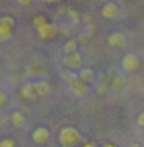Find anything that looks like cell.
<instances>
[{
    "instance_id": "1",
    "label": "cell",
    "mask_w": 144,
    "mask_h": 147,
    "mask_svg": "<svg viewBox=\"0 0 144 147\" xmlns=\"http://www.w3.org/2000/svg\"><path fill=\"white\" fill-rule=\"evenodd\" d=\"M61 78L66 81L68 88L71 90L76 96L82 98V96H85L86 93H88V85H85V83L78 78L76 73H73V71H61Z\"/></svg>"
},
{
    "instance_id": "2",
    "label": "cell",
    "mask_w": 144,
    "mask_h": 147,
    "mask_svg": "<svg viewBox=\"0 0 144 147\" xmlns=\"http://www.w3.org/2000/svg\"><path fill=\"white\" fill-rule=\"evenodd\" d=\"M80 132L75 127H63L58 134V140L63 147H75L80 142Z\"/></svg>"
},
{
    "instance_id": "3",
    "label": "cell",
    "mask_w": 144,
    "mask_h": 147,
    "mask_svg": "<svg viewBox=\"0 0 144 147\" xmlns=\"http://www.w3.org/2000/svg\"><path fill=\"white\" fill-rule=\"evenodd\" d=\"M61 64L68 71H80L82 64H83V58H82V54L78 51L73 53V54H65V58L61 59Z\"/></svg>"
},
{
    "instance_id": "4",
    "label": "cell",
    "mask_w": 144,
    "mask_h": 147,
    "mask_svg": "<svg viewBox=\"0 0 144 147\" xmlns=\"http://www.w3.org/2000/svg\"><path fill=\"white\" fill-rule=\"evenodd\" d=\"M141 68V58L137 53H127L122 58V69L127 73H134Z\"/></svg>"
},
{
    "instance_id": "5",
    "label": "cell",
    "mask_w": 144,
    "mask_h": 147,
    "mask_svg": "<svg viewBox=\"0 0 144 147\" xmlns=\"http://www.w3.org/2000/svg\"><path fill=\"white\" fill-rule=\"evenodd\" d=\"M100 14H102V17L112 20V19H117V17H119V14H120V7H119V3H115V2H107V3H103Z\"/></svg>"
},
{
    "instance_id": "6",
    "label": "cell",
    "mask_w": 144,
    "mask_h": 147,
    "mask_svg": "<svg viewBox=\"0 0 144 147\" xmlns=\"http://www.w3.org/2000/svg\"><path fill=\"white\" fill-rule=\"evenodd\" d=\"M36 30H37V34H39L41 39H51V37H54L58 34V26L54 22H46L44 26L37 27Z\"/></svg>"
},
{
    "instance_id": "7",
    "label": "cell",
    "mask_w": 144,
    "mask_h": 147,
    "mask_svg": "<svg viewBox=\"0 0 144 147\" xmlns=\"http://www.w3.org/2000/svg\"><path fill=\"white\" fill-rule=\"evenodd\" d=\"M107 42H109L110 47H114V49H120V47L126 46V36L122 32H112L107 37Z\"/></svg>"
},
{
    "instance_id": "8",
    "label": "cell",
    "mask_w": 144,
    "mask_h": 147,
    "mask_svg": "<svg viewBox=\"0 0 144 147\" xmlns=\"http://www.w3.org/2000/svg\"><path fill=\"white\" fill-rule=\"evenodd\" d=\"M32 142L34 144H46L49 140V130L46 127H37L34 132H32Z\"/></svg>"
},
{
    "instance_id": "9",
    "label": "cell",
    "mask_w": 144,
    "mask_h": 147,
    "mask_svg": "<svg viewBox=\"0 0 144 147\" xmlns=\"http://www.w3.org/2000/svg\"><path fill=\"white\" fill-rule=\"evenodd\" d=\"M78 78H80L85 85H92V83L95 81V78H97V73H95L93 68H82V69L78 71Z\"/></svg>"
},
{
    "instance_id": "10",
    "label": "cell",
    "mask_w": 144,
    "mask_h": 147,
    "mask_svg": "<svg viewBox=\"0 0 144 147\" xmlns=\"http://www.w3.org/2000/svg\"><path fill=\"white\" fill-rule=\"evenodd\" d=\"M31 85H32V90L36 91L37 96H46V95L51 93V85L48 81H34Z\"/></svg>"
},
{
    "instance_id": "11",
    "label": "cell",
    "mask_w": 144,
    "mask_h": 147,
    "mask_svg": "<svg viewBox=\"0 0 144 147\" xmlns=\"http://www.w3.org/2000/svg\"><path fill=\"white\" fill-rule=\"evenodd\" d=\"M19 93H20V96L24 98V100H27V102H34V100H37V95H36V91L32 90V85L31 83H24L20 90H19Z\"/></svg>"
},
{
    "instance_id": "12",
    "label": "cell",
    "mask_w": 144,
    "mask_h": 147,
    "mask_svg": "<svg viewBox=\"0 0 144 147\" xmlns=\"http://www.w3.org/2000/svg\"><path fill=\"white\" fill-rule=\"evenodd\" d=\"M110 86H112V90H114V91L120 93L122 90L126 88V78H124L120 73H117L114 78H112V81H110Z\"/></svg>"
},
{
    "instance_id": "13",
    "label": "cell",
    "mask_w": 144,
    "mask_h": 147,
    "mask_svg": "<svg viewBox=\"0 0 144 147\" xmlns=\"http://www.w3.org/2000/svg\"><path fill=\"white\" fill-rule=\"evenodd\" d=\"M10 123L17 127V129H20V127H24L26 125V117H24V113L22 112H12L10 113Z\"/></svg>"
},
{
    "instance_id": "14",
    "label": "cell",
    "mask_w": 144,
    "mask_h": 147,
    "mask_svg": "<svg viewBox=\"0 0 144 147\" xmlns=\"http://www.w3.org/2000/svg\"><path fill=\"white\" fill-rule=\"evenodd\" d=\"M76 51H78V41H76V37H70L63 46V53L65 54H73Z\"/></svg>"
},
{
    "instance_id": "15",
    "label": "cell",
    "mask_w": 144,
    "mask_h": 147,
    "mask_svg": "<svg viewBox=\"0 0 144 147\" xmlns=\"http://www.w3.org/2000/svg\"><path fill=\"white\" fill-rule=\"evenodd\" d=\"M15 26V20L14 17H10V15H3V17H0V27H5V29H14Z\"/></svg>"
},
{
    "instance_id": "16",
    "label": "cell",
    "mask_w": 144,
    "mask_h": 147,
    "mask_svg": "<svg viewBox=\"0 0 144 147\" xmlns=\"http://www.w3.org/2000/svg\"><path fill=\"white\" fill-rule=\"evenodd\" d=\"M10 37H12V30L0 27V42H7V41H10Z\"/></svg>"
},
{
    "instance_id": "17",
    "label": "cell",
    "mask_w": 144,
    "mask_h": 147,
    "mask_svg": "<svg viewBox=\"0 0 144 147\" xmlns=\"http://www.w3.org/2000/svg\"><path fill=\"white\" fill-rule=\"evenodd\" d=\"M46 22H48V19H46L44 15H37V17L34 19V22H32V24H34V27L37 29V27H41V26H44Z\"/></svg>"
},
{
    "instance_id": "18",
    "label": "cell",
    "mask_w": 144,
    "mask_h": 147,
    "mask_svg": "<svg viewBox=\"0 0 144 147\" xmlns=\"http://www.w3.org/2000/svg\"><path fill=\"white\" fill-rule=\"evenodd\" d=\"M7 103H9V95H7V91H2V90H0V108L7 107Z\"/></svg>"
},
{
    "instance_id": "19",
    "label": "cell",
    "mask_w": 144,
    "mask_h": 147,
    "mask_svg": "<svg viewBox=\"0 0 144 147\" xmlns=\"http://www.w3.org/2000/svg\"><path fill=\"white\" fill-rule=\"evenodd\" d=\"M0 147H15V144L12 139H2L0 140Z\"/></svg>"
},
{
    "instance_id": "20",
    "label": "cell",
    "mask_w": 144,
    "mask_h": 147,
    "mask_svg": "<svg viewBox=\"0 0 144 147\" xmlns=\"http://www.w3.org/2000/svg\"><path fill=\"white\" fill-rule=\"evenodd\" d=\"M17 3H19L20 7H29V5L34 3V0H17Z\"/></svg>"
},
{
    "instance_id": "21",
    "label": "cell",
    "mask_w": 144,
    "mask_h": 147,
    "mask_svg": "<svg viewBox=\"0 0 144 147\" xmlns=\"http://www.w3.org/2000/svg\"><path fill=\"white\" fill-rule=\"evenodd\" d=\"M137 123H139V125L144 129V110L139 113V117H137Z\"/></svg>"
},
{
    "instance_id": "22",
    "label": "cell",
    "mask_w": 144,
    "mask_h": 147,
    "mask_svg": "<svg viewBox=\"0 0 144 147\" xmlns=\"http://www.w3.org/2000/svg\"><path fill=\"white\" fill-rule=\"evenodd\" d=\"M82 147H98V146H97L95 142H85V144H83Z\"/></svg>"
},
{
    "instance_id": "23",
    "label": "cell",
    "mask_w": 144,
    "mask_h": 147,
    "mask_svg": "<svg viewBox=\"0 0 144 147\" xmlns=\"http://www.w3.org/2000/svg\"><path fill=\"white\" fill-rule=\"evenodd\" d=\"M44 2H48V3H56V2H59V0H44Z\"/></svg>"
},
{
    "instance_id": "24",
    "label": "cell",
    "mask_w": 144,
    "mask_h": 147,
    "mask_svg": "<svg viewBox=\"0 0 144 147\" xmlns=\"http://www.w3.org/2000/svg\"><path fill=\"white\" fill-rule=\"evenodd\" d=\"M103 147H114V146H112V144H105Z\"/></svg>"
}]
</instances>
